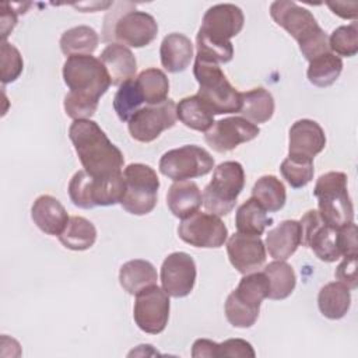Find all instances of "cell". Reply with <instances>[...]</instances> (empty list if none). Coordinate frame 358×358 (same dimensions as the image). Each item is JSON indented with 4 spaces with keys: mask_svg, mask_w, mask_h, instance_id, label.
Returning a JSON list of instances; mask_svg holds the SVG:
<instances>
[{
    "mask_svg": "<svg viewBox=\"0 0 358 358\" xmlns=\"http://www.w3.org/2000/svg\"><path fill=\"white\" fill-rule=\"evenodd\" d=\"M69 137L85 172L94 178H109L122 173L123 152L108 138L105 131L91 119L74 120Z\"/></svg>",
    "mask_w": 358,
    "mask_h": 358,
    "instance_id": "1",
    "label": "cell"
},
{
    "mask_svg": "<svg viewBox=\"0 0 358 358\" xmlns=\"http://www.w3.org/2000/svg\"><path fill=\"white\" fill-rule=\"evenodd\" d=\"M270 15L298 42L299 50L308 62L330 52L329 36L309 10L295 1L277 0L270 6Z\"/></svg>",
    "mask_w": 358,
    "mask_h": 358,
    "instance_id": "2",
    "label": "cell"
},
{
    "mask_svg": "<svg viewBox=\"0 0 358 358\" xmlns=\"http://www.w3.org/2000/svg\"><path fill=\"white\" fill-rule=\"evenodd\" d=\"M193 74L199 83L197 96L213 115L239 112L241 92L231 85L218 63L196 56Z\"/></svg>",
    "mask_w": 358,
    "mask_h": 358,
    "instance_id": "3",
    "label": "cell"
},
{
    "mask_svg": "<svg viewBox=\"0 0 358 358\" xmlns=\"http://www.w3.org/2000/svg\"><path fill=\"white\" fill-rule=\"evenodd\" d=\"M347 179L344 172H326L319 176L313 189L322 220L334 228L354 221V207L348 194Z\"/></svg>",
    "mask_w": 358,
    "mask_h": 358,
    "instance_id": "4",
    "label": "cell"
},
{
    "mask_svg": "<svg viewBox=\"0 0 358 358\" xmlns=\"http://www.w3.org/2000/svg\"><path fill=\"white\" fill-rule=\"evenodd\" d=\"M245 186L243 166L236 161H225L213 171L211 182L203 190L206 210L218 217L228 215Z\"/></svg>",
    "mask_w": 358,
    "mask_h": 358,
    "instance_id": "5",
    "label": "cell"
},
{
    "mask_svg": "<svg viewBox=\"0 0 358 358\" xmlns=\"http://www.w3.org/2000/svg\"><path fill=\"white\" fill-rule=\"evenodd\" d=\"M63 80L69 92L99 101L110 87V77L102 62L91 55H74L63 64Z\"/></svg>",
    "mask_w": 358,
    "mask_h": 358,
    "instance_id": "6",
    "label": "cell"
},
{
    "mask_svg": "<svg viewBox=\"0 0 358 358\" xmlns=\"http://www.w3.org/2000/svg\"><path fill=\"white\" fill-rule=\"evenodd\" d=\"M124 194L123 172L109 178H94L84 169L76 172L69 183V196L74 206L92 208L120 203Z\"/></svg>",
    "mask_w": 358,
    "mask_h": 358,
    "instance_id": "7",
    "label": "cell"
},
{
    "mask_svg": "<svg viewBox=\"0 0 358 358\" xmlns=\"http://www.w3.org/2000/svg\"><path fill=\"white\" fill-rule=\"evenodd\" d=\"M123 179L124 194L120 206L134 215L151 213L158 200L159 179L157 172L145 164H129L123 169Z\"/></svg>",
    "mask_w": 358,
    "mask_h": 358,
    "instance_id": "8",
    "label": "cell"
},
{
    "mask_svg": "<svg viewBox=\"0 0 358 358\" xmlns=\"http://www.w3.org/2000/svg\"><path fill=\"white\" fill-rule=\"evenodd\" d=\"M213 168L214 158L211 154L194 144L169 150L159 159V172L173 182L204 176Z\"/></svg>",
    "mask_w": 358,
    "mask_h": 358,
    "instance_id": "9",
    "label": "cell"
},
{
    "mask_svg": "<svg viewBox=\"0 0 358 358\" xmlns=\"http://www.w3.org/2000/svg\"><path fill=\"white\" fill-rule=\"evenodd\" d=\"M133 317L137 327L148 334H159L169 319V295L157 284L136 294Z\"/></svg>",
    "mask_w": 358,
    "mask_h": 358,
    "instance_id": "10",
    "label": "cell"
},
{
    "mask_svg": "<svg viewBox=\"0 0 358 358\" xmlns=\"http://www.w3.org/2000/svg\"><path fill=\"white\" fill-rule=\"evenodd\" d=\"M176 103L166 99L158 105L140 108L127 122L130 136L140 143H151L176 123Z\"/></svg>",
    "mask_w": 358,
    "mask_h": 358,
    "instance_id": "11",
    "label": "cell"
},
{
    "mask_svg": "<svg viewBox=\"0 0 358 358\" xmlns=\"http://www.w3.org/2000/svg\"><path fill=\"white\" fill-rule=\"evenodd\" d=\"M158 34V24L155 18L145 13L137 10H129L113 18L109 36L117 41V43L130 48H143L150 45Z\"/></svg>",
    "mask_w": 358,
    "mask_h": 358,
    "instance_id": "12",
    "label": "cell"
},
{
    "mask_svg": "<svg viewBox=\"0 0 358 358\" xmlns=\"http://www.w3.org/2000/svg\"><path fill=\"white\" fill-rule=\"evenodd\" d=\"M178 235L194 248H221L228 238V228L218 215L197 211L179 224Z\"/></svg>",
    "mask_w": 358,
    "mask_h": 358,
    "instance_id": "13",
    "label": "cell"
},
{
    "mask_svg": "<svg viewBox=\"0 0 358 358\" xmlns=\"http://www.w3.org/2000/svg\"><path fill=\"white\" fill-rule=\"evenodd\" d=\"M299 224L302 229L301 243L310 248L322 262L331 263L341 257L337 246V228L326 224L319 211H306Z\"/></svg>",
    "mask_w": 358,
    "mask_h": 358,
    "instance_id": "14",
    "label": "cell"
},
{
    "mask_svg": "<svg viewBox=\"0 0 358 358\" xmlns=\"http://www.w3.org/2000/svg\"><path fill=\"white\" fill-rule=\"evenodd\" d=\"M260 133L257 124L246 120L242 116L225 117L214 122L206 131V143L217 152H227L235 150L239 144L252 141Z\"/></svg>",
    "mask_w": 358,
    "mask_h": 358,
    "instance_id": "15",
    "label": "cell"
},
{
    "mask_svg": "<svg viewBox=\"0 0 358 358\" xmlns=\"http://www.w3.org/2000/svg\"><path fill=\"white\" fill-rule=\"evenodd\" d=\"M159 277L162 288L169 296H187L196 282V263L189 253L173 252L165 257Z\"/></svg>",
    "mask_w": 358,
    "mask_h": 358,
    "instance_id": "16",
    "label": "cell"
},
{
    "mask_svg": "<svg viewBox=\"0 0 358 358\" xmlns=\"http://www.w3.org/2000/svg\"><path fill=\"white\" fill-rule=\"evenodd\" d=\"M243 22L245 17L238 6L231 3L215 4L206 11L199 31L211 39L229 42L242 31Z\"/></svg>",
    "mask_w": 358,
    "mask_h": 358,
    "instance_id": "17",
    "label": "cell"
},
{
    "mask_svg": "<svg viewBox=\"0 0 358 358\" xmlns=\"http://www.w3.org/2000/svg\"><path fill=\"white\" fill-rule=\"evenodd\" d=\"M227 253L231 264L241 273L257 271L266 262V246L257 235L236 232L227 242Z\"/></svg>",
    "mask_w": 358,
    "mask_h": 358,
    "instance_id": "18",
    "label": "cell"
},
{
    "mask_svg": "<svg viewBox=\"0 0 358 358\" xmlns=\"http://www.w3.org/2000/svg\"><path fill=\"white\" fill-rule=\"evenodd\" d=\"M326 134L322 126L310 119L296 120L288 134V157L310 159L323 151Z\"/></svg>",
    "mask_w": 358,
    "mask_h": 358,
    "instance_id": "19",
    "label": "cell"
},
{
    "mask_svg": "<svg viewBox=\"0 0 358 358\" xmlns=\"http://www.w3.org/2000/svg\"><path fill=\"white\" fill-rule=\"evenodd\" d=\"M31 217L42 232L53 236H59L70 220L63 204L49 194H42L34 201Z\"/></svg>",
    "mask_w": 358,
    "mask_h": 358,
    "instance_id": "20",
    "label": "cell"
},
{
    "mask_svg": "<svg viewBox=\"0 0 358 358\" xmlns=\"http://www.w3.org/2000/svg\"><path fill=\"white\" fill-rule=\"evenodd\" d=\"M302 242L299 221L285 220L266 235L264 246L274 260H285L292 256Z\"/></svg>",
    "mask_w": 358,
    "mask_h": 358,
    "instance_id": "21",
    "label": "cell"
},
{
    "mask_svg": "<svg viewBox=\"0 0 358 358\" xmlns=\"http://www.w3.org/2000/svg\"><path fill=\"white\" fill-rule=\"evenodd\" d=\"M99 60L109 73L112 85H120L127 80L134 78L137 62L133 52L117 42L109 43L101 53Z\"/></svg>",
    "mask_w": 358,
    "mask_h": 358,
    "instance_id": "22",
    "label": "cell"
},
{
    "mask_svg": "<svg viewBox=\"0 0 358 358\" xmlns=\"http://www.w3.org/2000/svg\"><path fill=\"white\" fill-rule=\"evenodd\" d=\"M161 64L169 73L186 70L193 59V45L190 39L179 32L168 34L159 48Z\"/></svg>",
    "mask_w": 358,
    "mask_h": 358,
    "instance_id": "23",
    "label": "cell"
},
{
    "mask_svg": "<svg viewBox=\"0 0 358 358\" xmlns=\"http://www.w3.org/2000/svg\"><path fill=\"white\" fill-rule=\"evenodd\" d=\"M166 204L175 217L185 220L199 211L203 204V194L192 180L175 182L166 193Z\"/></svg>",
    "mask_w": 358,
    "mask_h": 358,
    "instance_id": "24",
    "label": "cell"
},
{
    "mask_svg": "<svg viewBox=\"0 0 358 358\" xmlns=\"http://www.w3.org/2000/svg\"><path fill=\"white\" fill-rule=\"evenodd\" d=\"M158 274L155 267L143 259L126 262L119 271V282L122 288L130 295L138 294L141 289L155 285Z\"/></svg>",
    "mask_w": 358,
    "mask_h": 358,
    "instance_id": "25",
    "label": "cell"
},
{
    "mask_svg": "<svg viewBox=\"0 0 358 358\" xmlns=\"http://www.w3.org/2000/svg\"><path fill=\"white\" fill-rule=\"evenodd\" d=\"M317 306L320 313L327 319L337 320L344 317L351 306L350 288L340 281L326 284L319 291Z\"/></svg>",
    "mask_w": 358,
    "mask_h": 358,
    "instance_id": "26",
    "label": "cell"
},
{
    "mask_svg": "<svg viewBox=\"0 0 358 358\" xmlns=\"http://www.w3.org/2000/svg\"><path fill=\"white\" fill-rule=\"evenodd\" d=\"M238 113L252 123H264L274 113V98L262 87L241 92V109Z\"/></svg>",
    "mask_w": 358,
    "mask_h": 358,
    "instance_id": "27",
    "label": "cell"
},
{
    "mask_svg": "<svg viewBox=\"0 0 358 358\" xmlns=\"http://www.w3.org/2000/svg\"><path fill=\"white\" fill-rule=\"evenodd\" d=\"M176 117L189 129L207 131L214 124L213 112L203 103L197 95L186 96L176 105Z\"/></svg>",
    "mask_w": 358,
    "mask_h": 358,
    "instance_id": "28",
    "label": "cell"
},
{
    "mask_svg": "<svg viewBox=\"0 0 358 358\" xmlns=\"http://www.w3.org/2000/svg\"><path fill=\"white\" fill-rule=\"evenodd\" d=\"M263 273L268 280V298L274 301L288 298L296 285L294 268L285 260H274L268 263Z\"/></svg>",
    "mask_w": 358,
    "mask_h": 358,
    "instance_id": "29",
    "label": "cell"
},
{
    "mask_svg": "<svg viewBox=\"0 0 358 358\" xmlns=\"http://www.w3.org/2000/svg\"><path fill=\"white\" fill-rule=\"evenodd\" d=\"M60 243L70 250H87L96 241L95 225L84 217H70L64 231L59 235Z\"/></svg>",
    "mask_w": 358,
    "mask_h": 358,
    "instance_id": "30",
    "label": "cell"
},
{
    "mask_svg": "<svg viewBox=\"0 0 358 358\" xmlns=\"http://www.w3.org/2000/svg\"><path fill=\"white\" fill-rule=\"evenodd\" d=\"M271 224L273 218L267 215V211L253 197L248 199L236 210L235 225L238 232L260 236Z\"/></svg>",
    "mask_w": 358,
    "mask_h": 358,
    "instance_id": "31",
    "label": "cell"
},
{
    "mask_svg": "<svg viewBox=\"0 0 358 358\" xmlns=\"http://www.w3.org/2000/svg\"><path fill=\"white\" fill-rule=\"evenodd\" d=\"M252 197L268 213L281 210L287 200L284 183L274 175H264L252 187Z\"/></svg>",
    "mask_w": 358,
    "mask_h": 358,
    "instance_id": "32",
    "label": "cell"
},
{
    "mask_svg": "<svg viewBox=\"0 0 358 358\" xmlns=\"http://www.w3.org/2000/svg\"><path fill=\"white\" fill-rule=\"evenodd\" d=\"M99 36L96 31L88 25H78L63 32L60 38V49L67 57L74 55H92L98 48Z\"/></svg>",
    "mask_w": 358,
    "mask_h": 358,
    "instance_id": "33",
    "label": "cell"
},
{
    "mask_svg": "<svg viewBox=\"0 0 358 358\" xmlns=\"http://www.w3.org/2000/svg\"><path fill=\"white\" fill-rule=\"evenodd\" d=\"M343 71V60L337 55L327 52L309 62L308 80L316 87H329L336 83Z\"/></svg>",
    "mask_w": 358,
    "mask_h": 358,
    "instance_id": "34",
    "label": "cell"
},
{
    "mask_svg": "<svg viewBox=\"0 0 358 358\" xmlns=\"http://www.w3.org/2000/svg\"><path fill=\"white\" fill-rule=\"evenodd\" d=\"M268 291H270V287H268V280L266 274L263 271L262 273L253 271L242 277L236 289H234L232 294L243 303L255 309H260L263 299L268 298Z\"/></svg>",
    "mask_w": 358,
    "mask_h": 358,
    "instance_id": "35",
    "label": "cell"
},
{
    "mask_svg": "<svg viewBox=\"0 0 358 358\" xmlns=\"http://www.w3.org/2000/svg\"><path fill=\"white\" fill-rule=\"evenodd\" d=\"M144 102L147 105H158L166 101L169 92V81L166 74L159 69H147L143 70L136 78Z\"/></svg>",
    "mask_w": 358,
    "mask_h": 358,
    "instance_id": "36",
    "label": "cell"
},
{
    "mask_svg": "<svg viewBox=\"0 0 358 358\" xmlns=\"http://www.w3.org/2000/svg\"><path fill=\"white\" fill-rule=\"evenodd\" d=\"M144 102L141 90L136 78L127 80L119 85L113 98V109L122 122H129L130 117L140 109Z\"/></svg>",
    "mask_w": 358,
    "mask_h": 358,
    "instance_id": "37",
    "label": "cell"
},
{
    "mask_svg": "<svg viewBox=\"0 0 358 358\" xmlns=\"http://www.w3.org/2000/svg\"><path fill=\"white\" fill-rule=\"evenodd\" d=\"M281 175L294 189L306 186L313 179V161L288 157L281 162Z\"/></svg>",
    "mask_w": 358,
    "mask_h": 358,
    "instance_id": "38",
    "label": "cell"
},
{
    "mask_svg": "<svg viewBox=\"0 0 358 358\" xmlns=\"http://www.w3.org/2000/svg\"><path fill=\"white\" fill-rule=\"evenodd\" d=\"M330 52L340 56L351 57L358 52V25L351 22L350 25H341L336 28L329 38Z\"/></svg>",
    "mask_w": 358,
    "mask_h": 358,
    "instance_id": "39",
    "label": "cell"
},
{
    "mask_svg": "<svg viewBox=\"0 0 358 358\" xmlns=\"http://www.w3.org/2000/svg\"><path fill=\"white\" fill-rule=\"evenodd\" d=\"M196 45H197L196 56L204 60L215 62L220 64V63H228L234 57V46L231 41L229 42L215 41L199 31L196 36Z\"/></svg>",
    "mask_w": 358,
    "mask_h": 358,
    "instance_id": "40",
    "label": "cell"
},
{
    "mask_svg": "<svg viewBox=\"0 0 358 358\" xmlns=\"http://www.w3.org/2000/svg\"><path fill=\"white\" fill-rule=\"evenodd\" d=\"M224 309H225L227 320L234 327H239V329L252 327L256 323L260 313V309H255L243 303L232 292L228 295Z\"/></svg>",
    "mask_w": 358,
    "mask_h": 358,
    "instance_id": "41",
    "label": "cell"
},
{
    "mask_svg": "<svg viewBox=\"0 0 358 358\" xmlns=\"http://www.w3.org/2000/svg\"><path fill=\"white\" fill-rule=\"evenodd\" d=\"M0 67H1V83L8 84L15 81L24 69L22 56L18 49L8 43L1 42L0 48Z\"/></svg>",
    "mask_w": 358,
    "mask_h": 358,
    "instance_id": "42",
    "label": "cell"
},
{
    "mask_svg": "<svg viewBox=\"0 0 358 358\" xmlns=\"http://www.w3.org/2000/svg\"><path fill=\"white\" fill-rule=\"evenodd\" d=\"M98 102L99 101L80 96L73 92H67L64 96L63 106L69 117L74 120H80V119H90L96 112Z\"/></svg>",
    "mask_w": 358,
    "mask_h": 358,
    "instance_id": "43",
    "label": "cell"
},
{
    "mask_svg": "<svg viewBox=\"0 0 358 358\" xmlns=\"http://www.w3.org/2000/svg\"><path fill=\"white\" fill-rule=\"evenodd\" d=\"M218 357L224 358H255L252 344L242 338H228L218 344Z\"/></svg>",
    "mask_w": 358,
    "mask_h": 358,
    "instance_id": "44",
    "label": "cell"
},
{
    "mask_svg": "<svg viewBox=\"0 0 358 358\" xmlns=\"http://www.w3.org/2000/svg\"><path fill=\"white\" fill-rule=\"evenodd\" d=\"M337 246L343 257L357 255V225L354 221L337 228Z\"/></svg>",
    "mask_w": 358,
    "mask_h": 358,
    "instance_id": "45",
    "label": "cell"
},
{
    "mask_svg": "<svg viewBox=\"0 0 358 358\" xmlns=\"http://www.w3.org/2000/svg\"><path fill=\"white\" fill-rule=\"evenodd\" d=\"M336 278L345 284L350 289L357 288V255L344 256L343 262L338 264L334 273Z\"/></svg>",
    "mask_w": 358,
    "mask_h": 358,
    "instance_id": "46",
    "label": "cell"
},
{
    "mask_svg": "<svg viewBox=\"0 0 358 358\" xmlns=\"http://www.w3.org/2000/svg\"><path fill=\"white\" fill-rule=\"evenodd\" d=\"M17 13L10 3H1V15H0V28H1V39L3 42L7 39L8 34L17 25Z\"/></svg>",
    "mask_w": 358,
    "mask_h": 358,
    "instance_id": "47",
    "label": "cell"
},
{
    "mask_svg": "<svg viewBox=\"0 0 358 358\" xmlns=\"http://www.w3.org/2000/svg\"><path fill=\"white\" fill-rule=\"evenodd\" d=\"M192 357L193 358H218V343L211 341L208 338H199L193 343L192 347Z\"/></svg>",
    "mask_w": 358,
    "mask_h": 358,
    "instance_id": "48",
    "label": "cell"
},
{
    "mask_svg": "<svg viewBox=\"0 0 358 358\" xmlns=\"http://www.w3.org/2000/svg\"><path fill=\"white\" fill-rule=\"evenodd\" d=\"M334 14H337L341 18H355L357 17V3H345V1H336V3H326Z\"/></svg>",
    "mask_w": 358,
    "mask_h": 358,
    "instance_id": "49",
    "label": "cell"
}]
</instances>
